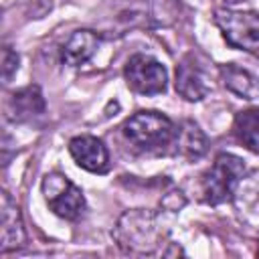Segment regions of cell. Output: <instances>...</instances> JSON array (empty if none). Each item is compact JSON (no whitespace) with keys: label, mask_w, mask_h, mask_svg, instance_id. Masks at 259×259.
<instances>
[{"label":"cell","mask_w":259,"mask_h":259,"mask_svg":"<svg viewBox=\"0 0 259 259\" xmlns=\"http://www.w3.org/2000/svg\"><path fill=\"white\" fill-rule=\"evenodd\" d=\"M111 235L125 255L146 257L160 251L168 237V231L154 210L132 208L117 219Z\"/></svg>","instance_id":"cell-1"},{"label":"cell","mask_w":259,"mask_h":259,"mask_svg":"<svg viewBox=\"0 0 259 259\" xmlns=\"http://www.w3.org/2000/svg\"><path fill=\"white\" fill-rule=\"evenodd\" d=\"M123 138L144 154H164L174 144L176 127L160 111H138L121 125Z\"/></svg>","instance_id":"cell-2"},{"label":"cell","mask_w":259,"mask_h":259,"mask_svg":"<svg viewBox=\"0 0 259 259\" xmlns=\"http://www.w3.org/2000/svg\"><path fill=\"white\" fill-rule=\"evenodd\" d=\"M180 4L176 0H121L111 22L117 34L134 28L170 26L178 18Z\"/></svg>","instance_id":"cell-3"},{"label":"cell","mask_w":259,"mask_h":259,"mask_svg":"<svg viewBox=\"0 0 259 259\" xmlns=\"http://www.w3.org/2000/svg\"><path fill=\"white\" fill-rule=\"evenodd\" d=\"M245 176V162L235 154H219L212 166L200 178V194L208 204H223L233 200Z\"/></svg>","instance_id":"cell-4"},{"label":"cell","mask_w":259,"mask_h":259,"mask_svg":"<svg viewBox=\"0 0 259 259\" xmlns=\"http://www.w3.org/2000/svg\"><path fill=\"white\" fill-rule=\"evenodd\" d=\"M214 22L227 45L259 59V12L219 8L214 10Z\"/></svg>","instance_id":"cell-5"},{"label":"cell","mask_w":259,"mask_h":259,"mask_svg":"<svg viewBox=\"0 0 259 259\" xmlns=\"http://www.w3.org/2000/svg\"><path fill=\"white\" fill-rule=\"evenodd\" d=\"M42 194L47 206L65 221H77L85 210V196L77 184H73L65 174L51 172L42 178Z\"/></svg>","instance_id":"cell-6"},{"label":"cell","mask_w":259,"mask_h":259,"mask_svg":"<svg viewBox=\"0 0 259 259\" xmlns=\"http://www.w3.org/2000/svg\"><path fill=\"white\" fill-rule=\"evenodd\" d=\"M176 93L186 101H200L204 99L210 89V63L196 51L186 53L180 63L176 65V79H174Z\"/></svg>","instance_id":"cell-7"},{"label":"cell","mask_w":259,"mask_h":259,"mask_svg":"<svg viewBox=\"0 0 259 259\" xmlns=\"http://www.w3.org/2000/svg\"><path fill=\"white\" fill-rule=\"evenodd\" d=\"M125 83L132 91L140 95H160L168 87V71L166 67L150 55L138 53L130 57L123 69Z\"/></svg>","instance_id":"cell-8"},{"label":"cell","mask_w":259,"mask_h":259,"mask_svg":"<svg viewBox=\"0 0 259 259\" xmlns=\"http://www.w3.org/2000/svg\"><path fill=\"white\" fill-rule=\"evenodd\" d=\"M26 243V229L18 204L10 198L6 190L0 194V253L18 251Z\"/></svg>","instance_id":"cell-9"},{"label":"cell","mask_w":259,"mask_h":259,"mask_svg":"<svg viewBox=\"0 0 259 259\" xmlns=\"http://www.w3.org/2000/svg\"><path fill=\"white\" fill-rule=\"evenodd\" d=\"M69 154L77 166L93 174H105L109 170V152L105 144L95 136H77L69 142Z\"/></svg>","instance_id":"cell-10"},{"label":"cell","mask_w":259,"mask_h":259,"mask_svg":"<svg viewBox=\"0 0 259 259\" xmlns=\"http://www.w3.org/2000/svg\"><path fill=\"white\" fill-rule=\"evenodd\" d=\"M45 111V97L36 85L22 87L10 93L6 101V117L12 121H26Z\"/></svg>","instance_id":"cell-11"},{"label":"cell","mask_w":259,"mask_h":259,"mask_svg":"<svg viewBox=\"0 0 259 259\" xmlns=\"http://www.w3.org/2000/svg\"><path fill=\"white\" fill-rule=\"evenodd\" d=\"M172 148H174V154H178L180 158H184L188 162H194V160L204 156V152L208 148V142H206L204 132L198 127V123H194L190 119H184L176 127Z\"/></svg>","instance_id":"cell-12"},{"label":"cell","mask_w":259,"mask_h":259,"mask_svg":"<svg viewBox=\"0 0 259 259\" xmlns=\"http://www.w3.org/2000/svg\"><path fill=\"white\" fill-rule=\"evenodd\" d=\"M97 47H99V34H95L93 30H87V28L75 30L69 36V40L63 45L61 59L69 67H79L95 55Z\"/></svg>","instance_id":"cell-13"},{"label":"cell","mask_w":259,"mask_h":259,"mask_svg":"<svg viewBox=\"0 0 259 259\" xmlns=\"http://www.w3.org/2000/svg\"><path fill=\"white\" fill-rule=\"evenodd\" d=\"M219 75H221V81L223 85L235 93L237 97L241 99H255L259 95V81L243 67L239 65H221L219 67Z\"/></svg>","instance_id":"cell-14"},{"label":"cell","mask_w":259,"mask_h":259,"mask_svg":"<svg viewBox=\"0 0 259 259\" xmlns=\"http://www.w3.org/2000/svg\"><path fill=\"white\" fill-rule=\"evenodd\" d=\"M233 134L249 152L259 154V107L239 111L233 121Z\"/></svg>","instance_id":"cell-15"},{"label":"cell","mask_w":259,"mask_h":259,"mask_svg":"<svg viewBox=\"0 0 259 259\" xmlns=\"http://www.w3.org/2000/svg\"><path fill=\"white\" fill-rule=\"evenodd\" d=\"M18 71V55L12 47H2V79L8 83Z\"/></svg>","instance_id":"cell-16"},{"label":"cell","mask_w":259,"mask_h":259,"mask_svg":"<svg viewBox=\"0 0 259 259\" xmlns=\"http://www.w3.org/2000/svg\"><path fill=\"white\" fill-rule=\"evenodd\" d=\"M184 196H182V192H170V194H166L164 198H162V206L164 208H168V210H180L182 206H184Z\"/></svg>","instance_id":"cell-17"},{"label":"cell","mask_w":259,"mask_h":259,"mask_svg":"<svg viewBox=\"0 0 259 259\" xmlns=\"http://www.w3.org/2000/svg\"><path fill=\"white\" fill-rule=\"evenodd\" d=\"M257 255H259V247H257Z\"/></svg>","instance_id":"cell-18"}]
</instances>
